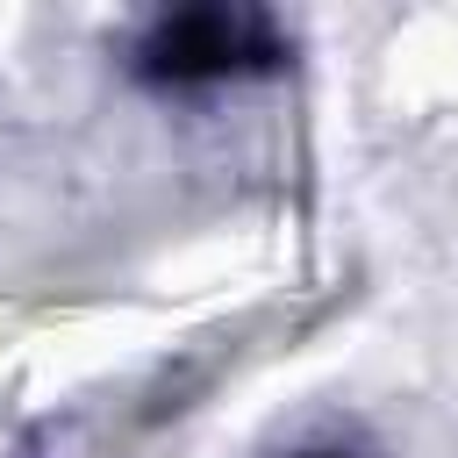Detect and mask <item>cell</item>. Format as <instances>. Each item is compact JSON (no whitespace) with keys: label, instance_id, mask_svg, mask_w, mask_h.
Instances as JSON below:
<instances>
[{"label":"cell","instance_id":"obj_1","mask_svg":"<svg viewBox=\"0 0 458 458\" xmlns=\"http://www.w3.org/2000/svg\"><path fill=\"white\" fill-rule=\"evenodd\" d=\"M143 57H150L157 79H229V72H243L250 57H265V36H258L250 14L200 7V14L157 21V36H150Z\"/></svg>","mask_w":458,"mask_h":458},{"label":"cell","instance_id":"obj_2","mask_svg":"<svg viewBox=\"0 0 458 458\" xmlns=\"http://www.w3.org/2000/svg\"><path fill=\"white\" fill-rule=\"evenodd\" d=\"M293 458H351V451H293Z\"/></svg>","mask_w":458,"mask_h":458}]
</instances>
